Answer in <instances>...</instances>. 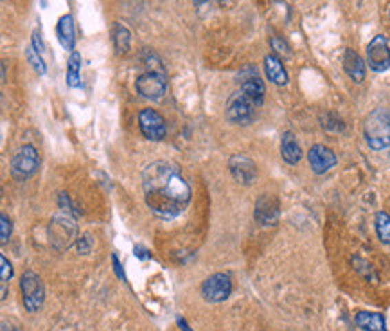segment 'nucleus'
<instances>
[{
  "label": "nucleus",
  "mask_w": 390,
  "mask_h": 331,
  "mask_svg": "<svg viewBox=\"0 0 390 331\" xmlns=\"http://www.w3.org/2000/svg\"><path fill=\"white\" fill-rule=\"evenodd\" d=\"M374 224H376L378 238L383 243H387V245H390V216L387 215L385 211H380L376 215V220H374Z\"/></svg>",
  "instance_id": "nucleus-21"
},
{
  "label": "nucleus",
  "mask_w": 390,
  "mask_h": 331,
  "mask_svg": "<svg viewBox=\"0 0 390 331\" xmlns=\"http://www.w3.org/2000/svg\"><path fill=\"white\" fill-rule=\"evenodd\" d=\"M281 157H283L284 162H288L290 166H295V164L301 162L302 148L292 131H286L283 136V140H281Z\"/></svg>",
  "instance_id": "nucleus-16"
},
{
  "label": "nucleus",
  "mask_w": 390,
  "mask_h": 331,
  "mask_svg": "<svg viewBox=\"0 0 390 331\" xmlns=\"http://www.w3.org/2000/svg\"><path fill=\"white\" fill-rule=\"evenodd\" d=\"M111 259H113V266H116L117 275H119V277H121V279H124V274H122V270H121V263H119V259H117L116 254H113V256H111Z\"/></svg>",
  "instance_id": "nucleus-29"
},
{
  "label": "nucleus",
  "mask_w": 390,
  "mask_h": 331,
  "mask_svg": "<svg viewBox=\"0 0 390 331\" xmlns=\"http://www.w3.org/2000/svg\"><path fill=\"white\" fill-rule=\"evenodd\" d=\"M367 65L374 72H385L390 67L389 40L383 34H378L367 45Z\"/></svg>",
  "instance_id": "nucleus-10"
},
{
  "label": "nucleus",
  "mask_w": 390,
  "mask_h": 331,
  "mask_svg": "<svg viewBox=\"0 0 390 331\" xmlns=\"http://www.w3.org/2000/svg\"><path fill=\"white\" fill-rule=\"evenodd\" d=\"M78 250L79 254H89V252L92 250V239H90L89 234H83V236L78 239Z\"/></svg>",
  "instance_id": "nucleus-27"
},
{
  "label": "nucleus",
  "mask_w": 390,
  "mask_h": 331,
  "mask_svg": "<svg viewBox=\"0 0 390 331\" xmlns=\"http://www.w3.org/2000/svg\"><path fill=\"white\" fill-rule=\"evenodd\" d=\"M342 65L347 76L356 83H362L365 80V63H363L362 56L353 49H345L344 58H342Z\"/></svg>",
  "instance_id": "nucleus-15"
},
{
  "label": "nucleus",
  "mask_w": 390,
  "mask_h": 331,
  "mask_svg": "<svg viewBox=\"0 0 390 331\" xmlns=\"http://www.w3.org/2000/svg\"><path fill=\"white\" fill-rule=\"evenodd\" d=\"M11 236V220L6 215L0 216V242L4 245Z\"/></svg>",
  "instance_id": "nucleus-25"
},
{
  "label": "nucleus",
  "mask_w": 390,
  "mask_h": 331,
  "mask_svg": "<svg viewBox=\"0 0 390 331\" xmlns=\"http://www.w3.org/2000/svg\"><path fill=\"white\" fill-rule=\"evenodd\" d=\"M142 61H144L146 70L135 81V89L144 99L158 101V99L164 98L167 89L166 69H164L160 58L151 51L146 52Z\"/></svg>",
  "instance_id": "nucleus-2"
},
{
  "label": "nucleus",
  "mask_w": 390,
  "mask_h": 331,
  "mask_svg": "<svg viewBox=\"0 0 390 331\" xmlns=\"http://www.w3.org/2000/svg\"><path fill=\"white\" fill-rule=\"evenodd\" d=\"M307 160L316 175H324L336 166V155L327 146L315 145L307 151Z\"/></svg>",
  "instance_id": "nucleus-13"
},
{
  "label": "nucleus",
  "mask_w": 390,
  "mask_h": 331,
  "mask_svg": "<svg viewBox=\"0 0 390 331\" xmlns=\"http://www.w3.org/2000/svg\"><path fill=\"white\" fill-rule=\"evenodd\" d=\"M232 294V281L227 274H214L204 281L202 285V297L207 303H221Z\"/></svg>",
  "instance_id": "nucleus-8"
},
{
  "label": "nucleus",
  "mask_w": 390,
  "mask_h": 331,
  "mask_svg": "<svg viewBox=\"0 0 390 331\" xmlns=\"http://www.w3.org/2000/svg\"><path fill=\"white\" fill-rule=\"evenodd\" d=\"M79 67H81V56L78 52H72L69 60V70H67V83L69 87H78L79 85Z\"/></svg>",
  "instance_id": "nucleus-22"
},
{
  "label": "nucleus",
  "mask_w": 390,
  "mask_h": 331,
  "mask_svg": "<svg viewBox=\"0 0 390 331\" xmlns=\"http://www.w3.org/2000/svg\"><path fill=\"white\" fill-rule=\"evenodd\" d=\"M265 72L268 76V80L272 83L279 85V87L288 83V72L284 69L283 61L279 60V56H275V54H268L265 58Z\"/></svg>",
  "instance_id": "nucleus-17"
},
{
  "label": "nucleus",
  "mask_w": 390,
  "mask_h": 331,
  "mask_svg": "<svg viewBox=\"0 0 390 331\" xmlns=\"http://www.w3.org/2000/svg\"><path fill=\"white\" fill-rule=\"evenodd\" d=\"M33 47H34V49H36L38 52H40V54H42L43 49H45V47H43L42 36H40V31H38V29L33 33Z\"/></svg>",
  "instance_id": "nucleus-28"
},
{
  "label": "nucleus",
  "mask_w": 390,
  "mask_h": 331,
  "mask_svg": "<svg viewBox=\"0 0 390 331\" xmlns=\"http://www.w3.org/2000/svg\"><path fill=\"white\" fill-rule=\"evenodd\" d=\"M139 126L142 136L148 140L158 142L166 137V119L155 108H144L139 114Z\"/></svg>",
  "instance_id": "nucleus-9"
},
{
  "label": "nucleus",
  "mask_w": 390,
  "mask_h": 331,
  "mask_svg": "<svg viewBox=\"0 0 390 331\" xmlns=\"http://www.w3.org/2000/svg\"><path fill=\"white\" fill-rule=\"evenodd\" d=\"M354 322L363 331H387V321L381 313L358 312Z\"/></svg>",
  "instance_id": "nucleus-18"
},
{
  "label": "nucleus",
  "mask_w": 390,
  "mask_h": 331,
  "mask_svg": "<svg viewBox=\"0 0 390 331\" xmlns=\"http://www.w3.org/2000/svg\"><path fill=\"white\" fill-rule=\"evenodd\" d=\"M239 85H241V92L246 98L250 99L256 107H261L265 101V83L261 80L259 72L254 65H246L239 72Z\"/></svg>",
  "instance_id": "nucleus-7"
},
{
  "label": "nucleus",
  "mask_w": 390,
  "mask_h": 331,
  "mask_svg": "<svg viewBox=\"0 0 390 331\" xmlns=\"http://www.w3.org/2000/svg\"><path fill=\"white\" fill-rule=\"evenodd\" d=\"M178 328H180L182 331H193L189 326H187V322L184 321V319H178Z\"/></svg>",
  "instance_id": "nucleus-30"
},
{
  "label": "nucleus",
  "mask_w": 390,
  "mask_h": 331,
  "mask_svg": "<svg viewBox=\"0 0 390 331\" xmlns=\"http://www.w3.org/2000/svg\"><path fill=\"white\" fill-rule=\"evenodd\" d=\"M254 110H256V105L252 103L250 99L246 98L245 94L239 90V92L232 94L230 99L227 103V110H225V116L232 125H248L254 119Z\"/></svg>",
  "instance_id": "nucleus-6"
},
{
  "label": "nucleus",
  "mask_w": 390,
  "mask_h": 331,
  "mask_svg": "<svg viewBox=\"0 0 390 331\" xmlns=\"http://www.w3.org/2000/svg\"><path fill=\"white\" fill-rule=\"evenodd\" d=\"M20 290H22V303L29 313H34L43 306L45 301V288L40 279V275L34 272H25L20 279Z\"/></svg>",
  "instance_id": "nucleus-4"
},
{
  "label": "nucleus",
  "mask_w": 390,
  "mask_h": 331,
  "mask_svg": "<svg viewBox=\"0 0 390 331\" xmlns=\"http://www.w3.org/2000/svg\"><path fill=\"white\" fill-rule=\"evenodd\" d=\"M144 200L155 216L177 218L191 202V187L180 169L167 160H155L142 171Z\"/></svg>",
  "instance_id": "nucleus-1"
},
{
  "label": "nucleus",
  "mask_w": 390,
  "mask_h": 331,
  "mask_svg": "<svg viewBox=\"0 0 390 331\" xmlns=\"http://www.w3.org/2000/svg\"><path fill=\"white\" fill-rule=\"evenodd\" d=\"M51 238L58 248H69L70 243L74 242L78 227H76L74 220L70 216H56L51 222Z\"/></svg>",
  "instance_id": "nucleus-11"
},
{
  "label": "nucleus",
  "mask_w": 390,
  "mask_h": 331,
  "mask_svg": "<svg viewBox=\"0 0 390 331\" xmlns=\"http://www.w3.org/2000/svg\"><path fill=\"white\" fill-rule=\"evenodd\" d=\"M363 137L369 148L387 149L390 146V112L387 108H376L363 122Z\"/></svg>",
  "instance_id": "nucleus-3"
},
{
  "label": "nucleus",
  "mask_w": 390,
  "mask_h": 331,
  "mask_svg": "<svg viewBox=\"0 0 390 331\" xmlns=\"http://www.w3.org/2000/svg\"><path fill=\"white\" fill-rule=\"evenodd\" d=\"M270 43H272V49H274V51L277 52L279 56H283V58L292 56L290 45L286 42H284V40H281V38H279V36H272Z\"/></svg>",
  "instance_id": "nucleus-24"
},
{
  "label": "nucleus",
  "mask_w": 390,
  "mask_h": 331,
  "mask_svg": "<svg viewBox=\"0 0 390 331\" xmlns=\"http://www.w3.org/2000/svg\"><path fill=\"white\" fill-rule=\"evenodd\" d=\"M25 56H28V61L31 63V65H33V69L36 70L38 74H45V63H43L40 52H38L34 47H28Z\"/></svg>",
  "instance_id": "nucleus-23"
},
{
  "label": "nucleus",
  "mask_w": 390,
  "mask_h": 331,
  "mask_svg": "<svg viewBox=\"0 0 390 331\" xmlns=\"http://www.w3.org/2000/svg\"><path fill=\"white\" fill-rule=\"evenodd\" d=\"M0 263H2V274H0V279H2V283H8V281L13 277V266H11V263L8 261V257H0Z\"/></svg>",
  "instance_id": "nucleus-26"
},
{
  "label": "nucleus",
  "mask_w": 390,
  "mask_h": 331,
  "mask_svg": "<svg viewBox=\"0 0 390 331\" xmlns=\"http://www.w3.org/2000/svg\"><path fill=\"white\" fill-rule=\"evenodd\" d=\"M56 33H58V40H60L63 49H67V51H72V49H74V42H76L74 20H72L70 14L61 17L60 22H58V29H56Z\"/></svg>",
  "instance_id": "nucleus-19"
},
{
  "label": "nucleus",
  "mask_w": 390,
  "mask_h": 331,
  "mask_svg": "<svg viewBox=\"0 0 390 331\" xmlns=\"http://www.w3.org/2000/svg\"><path fill=\"white\" fill-rule=\"evenodd\" d=\"M257 224L272 227L279 222V204L272 195H263L256 204Z\"/></svg>",
  "instance_id": "nucleus-14"
},
{
  "label": "nucleus",
  "mask_w": 390,
  "mask_h": 331,
  "mask_svg": "<svg viewBox=\"0 0 390 331\" xmlns=\"http://www.w3.org/2000/svg\"><path fill=\"white\" fill-rule=\"evenodd\" d=\"M38 166H40V157L34 146H23L17 151V155L11 160V175L14 180H28L29 177H33L36 173Z\"/></svg>",
  "instance_id": "nucleus-5"
},
{
  "label": "nucleus",
  "mask_w": 390,
  "mask_h": 331,
  "mask_svg": "<svg viewBox=\"0 0 390 331\" xmlns=\"http://www.w3.org/2000/svg\"><path fill=\"white\" fill-rule=\"evenodd\" d=\"M113 45H116V51L119 52V54H124V52L130 51V45H131L130 29L121 25V23H116V25H113Z\"/></svg>",
  "instance_id": "nucleus-20"
},
{
  "label": "nucleus",
  "mask_w": 390,
  "mask_h": 331,
  "mask_svg": "<svg viewBox=\"0 0 390 331\" xmlns=\"http://www.w3.org/2000/svg\"><path fill=\"white\" fill-rule=\"evenodd\" d=\"M228 169L232 173L234 180L243 186H250L256 182L257 178V168L254 160L245 157V155H234L228 160Z\"/></svg>",
  "instance_id": "nucleus-12"
}]
</instances>
